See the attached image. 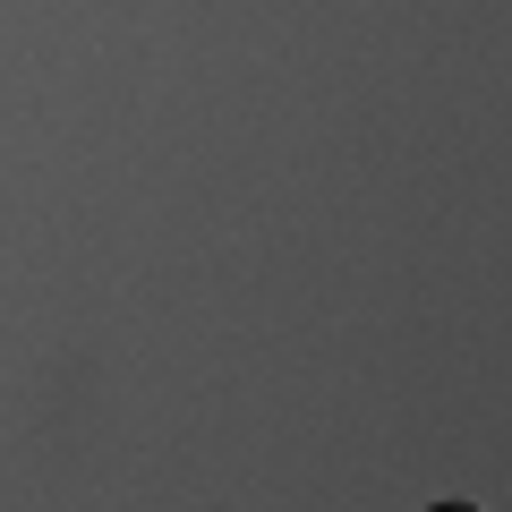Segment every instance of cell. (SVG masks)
<instances>
[{"label":"cell","mask_w":512,"mask_h":512,"mask_svg":"<svg viewBox=\"0 0 512 512\" xmlns=\"http://www.w3.org/2000/svg\"><path fill=\"white\" fill-rule=\"evenodd\" d=\"M427 512H487L478 495H444V504H427Z\"/></svg>","instance_id":"cell-1"}]
</instances>
